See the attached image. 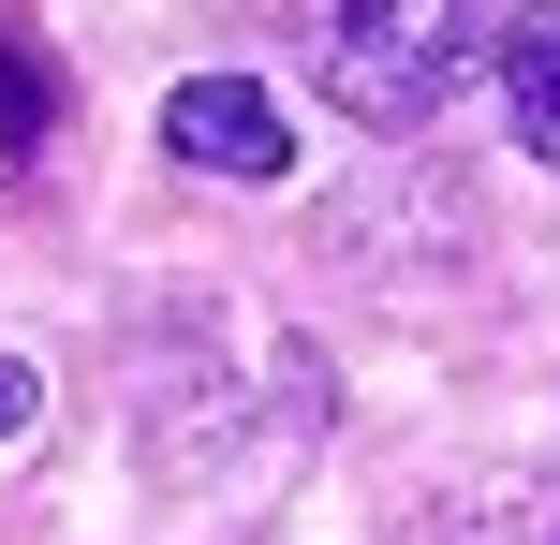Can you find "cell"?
Listing matches in <instances>:
<instances>
[{
	"label": "cell",
	"mask_w": 560,
	"mask_h": 545,
	"mask_svg": "<svg viewBox=\"0 0 560 545\" xmlns=\"http://www.w3.org/2000/svg\"><path fill=\"white\" fill-rule=\"evenodd\" d=\"M472 0H325V104L354 118V133H428L443 118V88L472 74Z\"/></svg>",
	"instance_id": "cell-1"
},
{
	"label": "cell",
	"mask_w": 560,
	"mask_h": 545,
	"mask_svg": "<svg viewBox=\"0 0 560 545\" xmlns=\"http://www.w3.org/2000/svg\"><path fill=\"white\" fill-rule=\"evenodd\" d=\"M163 147L192 177H280L295 163V133H280V88H252V74H192L163 104Z\"/></svg>",
	"instance_id": "cell-2"
},
{
	"label": "cell",
	"mask_w": 560,
	"mask_h": 545,
	"mask_svg": "<svg viewBox=\"0 0 560 545\" xmlns=\"http://www.w3.org/2000/svg\"><path fill=\"white\" fill-rule=\"evenodd\" d=\"M487 74H502V118L532 163H560V0H516L502 29H487Z\"/></svg>",
	"instance_id": "cell-3"
},
{
	"label": "cell",
	"mask_w": 560,
	"mask_h": 545,
	"mask_svg": "<svg viewBox=\"0 0 560 545\" xmlns=\"http://www.w3.org/2000/svg\"><path fill=\"white\" fill-rule=\"evenodd\" d=\"M45 118H59V74L0 29V147H45Z\"/></svg>",
	"instance_id": "cell-4"
},
{
	"label": "cell",
	"mask_w": 560,
	"mask_h": 545,
	"mask_svg": "<svg viewBox=\"0 0 560 545\" xmlns=\"http://www.w3.org/2000/svg\"><path fill=\"white\" fill-rule=\"evenodd\" d=\"M30 413H45V369H30V354H0V442H15Z\"/></svg>",
	"instance_id": "cell-5"
},
{
	"label": "cell",
	"mask_w": 560,
	"mask_h": 545,
	"mask_svg": "<svg viewBox=\"0 0 560 545\" xmlns=\"http://www.w3.org/2000/svg\"><path fill=\"white\" fill-rule=\"evenodd\" d=\"M472 545H560V501H516V517H487Z\"/></svg>",
	"instance_id": "cell-6"
}]
</instances>
